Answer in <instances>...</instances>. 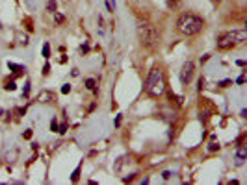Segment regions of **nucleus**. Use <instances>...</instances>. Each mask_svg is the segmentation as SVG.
I'll list each match as a JSON object with an SVG mask.
<instances>
[{
    "instance_id": "obj_31",
    "label": "nucleus",
    "mask_w": 247,
    "mask_h": 185,
    "mask_svg": "<svg viewBox=\"0 0 247 185\" xmlns=\"http://www.w3.org/2000/svg\"><path fill=\"white\" fill-rule=\"evenodd\" d=\"M214 2H221V0H214Z\"/></svg>"
},
{
    "instance_id": "obj_16",
    "label": "nucleus",
    "mask_w": 247,
    "mask_h": 185,
    "mask_svg": "<svg viewBox=\"0 0 247 185\" xmlns=\"http://www.w3.org/2000/svg\"><path fill=\"white\" fill-rule=\"evenodd\" d=\"M28 93H30V82H26V83H24V89H22V96H28Z\"/></svg>"
},
{
    "instance_id": "obj_15",
    "label": "nucleus",
    "mask_w": 247,
    "mask_h": 185,
    "mask_svg": "<svg viewBox=\"0 0 247 185\" xmlns=\"http://www.w3.org/2000/svg\"><path fill=\"white\" fill-rule=\"evenodd\" d=\"M4 89H6V91H15V89H17V85H15V82L11 80V82H6Z\"/></svg>"
},
{
    "instance_id": "obj_13",
    "label": "nucleus",
    "mask_w": 247,
    "mask_h": 185,
    "mask_svg": "<svg viewBox=\"0 0 247 185\" xmlns=\"http://www.w3.org/2000/svg\"><path fill=\"white\" fill-rule=\"evenodd\" d=\"M50 98H52V95H50L48 91H43V93H39V100H41V102H48Z\"/></svg>"
},
{
    "instance_id": "obj_23",
    "label": "nucleus",
    "mask_w": 247,
    "mask_h": 185,
    "mask_svg": "<svg viewBox=\"0 0 247 185\" xmlns=\"http://www.w3.org/2000/svg\"><path fill=\"white\" fill-rule=\"evenodd\" d=\"M48 70H50V65L45 63V67H43V74H48Z\"/></svg>"
},
{
    "instance_id": "obj_7",
    "label": "nucleus",
    "mask_w": 247,
    "mask_h": 185,
    "mask_svg": "<svg viewBox=\"0 0 247 185\" xmlns=\"http://www.w3.org/2000/svg\"><path fill=\"white\" fill-rule=\"evenodd\" d=\"M245 156H247V148L244 145H238V150H236V165H242L244 159H245Z\"/></svg>"
},
{
    "instance_id": "obj_14",
    "label": "nucleus",
    "mask_w": 247,
    "mask_h": 185,
    "mask_svg": "<svg viewBox=\"0 0 247 185\" xmlns=\"http://www.w3.org/2000/svg\"><path fill=\"white\" fill-rule=\"evenodd\" d=\"M43 57H46V59L50 57V44H48V43L43 44Z\"/></svg>"
},
{
    "instance_id": "obj_21",
    "label": "nucleus",
    "mask_w": 247,
    "mask_h": 185,
    "mask_svg": "<svg viewBox=\"0 0 247 185\" xmlns=\"http://www.w3.org/2000/svg\"><path fill=\"white\" fill-rule=\"evenodd\" d=\"M231 83H232L231 80H223V82H219L218 85H219V87H227V85H231Z\"/></svg>"
},
{
    "instance_id": "obj_10",
    "label": "nucleus",
    "mask_w": 247,
    "mask_h": 185,
    "mask_svg": "<svg viewBox=\"0 0 247 185\" xmlns=\"http://www.w3.org/2000/svg\"><path fill=\"white\" fill-rule=\"evenodd\" d=\"M86 87H87L89 91L97 93V83H95V80H93V78H87V80H86Z\"/></svg>"
},
{
    "instance_id": "obj_4",
    "label": "nucleus",
    "mask_w": 247,
    "mask_h": 185,
    "mask_svg": "<svg viewBox=\"0 0 247 185\" xmlns=\"http://www.w3.org/2000/svg\"><path fill=\"white\" fill-rule=\"evenodd\" d=\"M247 39V32L245 30H232L227 33H221L218 37V48L219 50H229L236 44H242Z\"/></svg>"
},
{
    "instance_id": "obj_6",
    "label": "nucleus",
    "mask_w": 247,
    "mask_h": 185,
    "mask_svg": "<svg viewBox=\"0 0 247 185\" xmlns=\"http://www.w3.org/2000/svg\"><path fill=\"white\" fill-rule=\"evenodd\" d=\"M130 161H132V159H130V156H121V158H119V159L115 161V165H113L115 172H121L125 165H130Z\"/></svg>"
},
{
    "instance_id": "obj_12",
    "label": "nucleus",
    "mask_w": 247,
    "mask_h": 185,
    "mask_svg": "<svg viewBox=\"0 0 247 185\" xmlns=\"http://www.w3.org/2000/svg\"><path fill=\"white\" fill-rule=\"evenodd\" d=\"M56 7H58L56 0H48V2H46V11H48V13H54V11H56Z\"/></svg>"
},
{
    "instance_id": "obj_19",
    "label": "nucleus",
    "mask_w": 247,
    "mask_h": 185,
    "mask_svg": "<svg viewBox=\"0 0 247 185\" xmlns=\"http://www.w3.org/2000/svg\"><path fill=\"white\" fill-rule=\"evenodd\" d=\"M50 130H52V132H58V122H56V119H52V122H50Z\"/></svg>"
},
{
    "instance_id": "obj_3",
    "label": "nucleus",
    "mask_w": 247,
    "mask_h": 185,
    "mask_svg": "<svg viewBox=\"0 0 247 185\" xmlns=\"http://www.w3.org/2000/svg\"><path fill=\"white\" fill-rule=\"evenodd\" d=\"M136 33H138V39H139L141 46H145V48H154V46L158 44L160 33H158V30H156L154 24H151V22H139Z\"/></svg>"
},
{
    "instance_id": "obj_25",
    "label": "nucleus",
    "mask_w": 247,
    "mask_h": 185,
    "mask_svg": "<svg viewBox=\"0 0 247 185\" xmlns=\"http://www.w3.org/2000/svg\"><path fill=\"white\" fill-rule=\"evenodd\" d=\"M244 82H245V78H244V74H242V76H240V78H238V80H236V83H238V85H242V83H244Z\"/></svg>"
},
{
    "instance_id": "obj_22",
    "label": "nucleus",
    "mask_w": 247,
    "mask_h": 185,
    "mask_svg": "<svg viewBox=\"0 0 247 185\" xmlns=\"http://www.w3.org/2000/svg\"><path fill=\"white\" fill-rule=\"evenodd\" d=\"M162 178H164V180H169V178H171V172H169V170H164V172H162Z\"/></svg>"
},
{
    "instance_id": "obj_18",
    "label": "nucleus",
    "mask_w": 247,
    "mask_h": 185,
    "mask_svg": "<svg viewBox=\"0 0 247 185\" xmlns=\"http://www.w3.org/2000/svg\"><path fill=\"white\" fill-rule=\"evenodd\" d=\"M61 93H63V95H67V93H71V85H69V83H65V85L61 87Z\"/></svg>"
},
{
    "instance_id": "obj_5",
    "label": "nucleus",
    "mask_w": 247,
    "mask_h": 185,
    "mask_svg": "<svg viewBox=\"0 0 247 185\" xmlns=\"http://www.w3.org/2000/svg\"><path fill=\"white\" fill-rule=\"evenodd\" d=\"M193 72H195L193 61H186V63L182 65V70H180V83H182V85H190L192 78H193Z\"/></svg>"
},
{
    "instance_id": "obj_11",
    "label": "nucleus",
    "mask_w": 247,
    "mask_h": 185,
    "mask_svg": "<svg viewBox=\"0 0 247 185\" xmlns=\"http://www.w3.org/2000/svg\"><path fill=\"white\" fill-rule=\"evenodd\" d=\"M80 169H82V163L74 169V172H73V176H71V182L74 183V182H78V178H80Z\"/></svg>"
},
{
    "instance_id": "obj_30",
    "label": "nucleus",
    "mask_w": 247,
    "mask_h": 185,
    "mask_svg": "<svg viewBox=\"0 0 247 185\" xmlns=\"http://www.w3.org/2000/svg\"><path fill=\"white\" fill-rule=\"evenodd\" d=\"M80 50H82V52H84V54H86V52H87V50H89V46H87V44H82V48H80Z\"/></svg>"
},
{
    "instance_id": "obj_9",
    "label": "nucleus",
    "mask_w": 247,
    "mask_h": 185,
    "mask_svg": "<svg viewBox=\"0 0 247 185\" xmlns=\"http://www.w3.org/2000/svg\"><path fill=\"white\" fill-rule=\"evenodd\" d=\"M65 22V17H63V13H60V11H54V24H63Z\"/></svg>"
},
{
    "instance_id": "obj_29",
    "label": "nucleus",
    "mask_w": 247,
    "mask_h": 185,
    "mask_svg": "<svg viewBox=\"0 0 247 185\" xmlns=\"http://www.w3.org/2000/svg\"><path fill=\"white\" fill-rule=\"evenodd\" d=\"M236 65H238V67H245V61H244V59H238Z\"/></svg>"
},
{
    "instance_id": "obj_26",
    "label": "nucleus",
    "mask_w": 247,
    "mask_h": 185,
    "mask_svg": "<svg viewBox=\"0 0 247 185\" xmlns=\"http://www.w3.org/2000/svg\"><path fill=\"white\" fill-rule=\"evenodd\" d=\"M203 85H205V78H199V87H197V89L201 91V89H203Z\"/></svg>"
},
{
    "instance_id": "obj_17",
    "label": "nucleus",
    "mask_w": 247,
    "mask_h": 185,
    "mask_svg": "<svg viewBox=\"0 0 247 185\" xmlns=\"http://www.w3.org/2000/svg\"><path fill=\"white\" fill-rule=\"evenodd\" d=\"M65 132H67V124L63 122V124H60V126H58V133H65Z\"/></svg>"
},
{
    "instance_id": "obj_2",
    "label": "nucleus",
    "mask_w": 247,
    "mask_h": 185,
    "mask_svg": "<svg viewBox=\"0 0 247 185\" xmlns=\"http://www.w3.org/2000/svg\"><path fill=\"white\" fill-rule=\"evenodd\" d=\"M205 28V20L195 13H184L177 20V30L182 35H195Z\"/></svg>"
},
{
    "instance_id": "obj_27",
    "label": "nucleus",
    "mask_w": 247,
    "mask_h": 185,
    "mask_svg": "<svg viewBox=\"0 0 247 185\" xmlns=\"http://www.w3.org/2000/svg\"><path fill=\"white\" fill-rule=\"evenodd\" d=\"M115 126H117V128L121 126V115H117V117H115Z\"/></svg>"
},
{
    "instance_id": "obj_24",
    "label": "nucleus",
    "mask_w": 247,
    "mask_h": 185,
    "mask_svg": "<svg viewBox=\"0 0 247 185\" xmlns=\"http://www.w3.org/2000/svg\"><path fill=\"white\" fill-rule=\"evenodd\" d=\"M179 4V0H167V6L169 7H173V6H177Z\"/></svg>"
},
{
    "instance_id": "obj_8",
    "label": "nucleus",
    "mask_w": 247,
    "mask_h": 185,
    "mask_svg": "<svg viewBox=\"0 0 247 185\" xmlns=\"http://www.w3.org/2000/svg\"><path fill=\"white\" fill-rule=\"evenodd\" d=\"M7 67H9V69H11V70H13L15 74H19V72H22V70H26V69H24L22 65H17V63H11V61L7 63Z\"/></svg>"
},
{
    "instance_id": "obj_1",
    "label": "nucleus",
    "mask_w": 247,
    "mask_h": 185,
    "mask_svg": "<svg viewBox=\"0 0 247 185\" xmlns=\"http://www.w3.org/2000/svg\"><path fill=\"white\" fill-rule=\"evenodd\" d=\"M164 91H165V76H164V70L158 69V67H154L149 72L147 80H145V93L149 96H152V98H158V96L164 95Z\"/></svg>"
},
{
    "instance_id": "obj_28",
    "label": "nucleus",
    "mask_w": 247,
    "mask_h": 185,
    "mask_svg": "<svg viewBox=\"0 0 247 185\" xmlns=\"http://www.w3.org/2000/svg\"><path fill=\"white\" fill-rule=\"evenodd\" d=\"M30 137H32V130H26L24 132V139H30Z\"/></svg>"
},
{
    "instance_id": "obj_20",
    "label": "nucleus",
    "mask_w": 247,
    "mask_h": 185,
    "mask_svg": "<svg viewBox=\"0 0 247 185\" xmlns=\"http://www.w3.org/2000/svg\"><path fill=\"white\" fill-rule=\"evenodd\" d=\"M208 150H210V152H216V150H219V145H216V143H210Z\"/></svg>"
}]
</instances>
